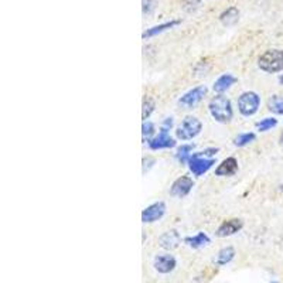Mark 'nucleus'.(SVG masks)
<instances>
[{"label":"nucleus","mask_w":283,"mask_h":283,"mask_svg":"<svg viewBox=\"0 0 283 283\" xmlns=\"http://www.w3.org/2000/svg\"><path fill=\"white\" fill-rule=\"evenodd\" d=\"M210 112H211L212 118L218 120L221 123L229 122L232 118V108H231V102L225 96L218 95L210 102Z\"/></svg>","instance_id":"1"},{"label":"nucleus","mask_w":283,"mask_h":283,"mask_svg":"<svg viewBox=\"0 0 283 283\" xmlns=\"http://www.w3.org/2000/svg\"><path fill=\"white\" fill-rule=\"evenodd\" d=\"M259 68L266 72H277L283 70V51L280 50H269L260 55Z\"/></svg>","instance_id":"2"},{"label":"nucleus","mask_w":283,"mask_h":283,"mask_svg":"<svg viewBox=\"0 0 283 283\" xmlns=\"http://www.w3.org/2000/svg\"><path fill=\"white\" fill-rule=\"evenodd\" d=\"M217 152H218L217 149H208L205 152H201V153H197L193 158H190V170L196 176L204 174L214 165V160L212 159H205V156L207 155H214Z\"/></svg>","instance_id":"3"},{"label":"nucleus","mask_w":283,"mask_h":283,"mask_svg":"<svg viewBox=\"0 0 283 283\" xmlns=\"http://www.w3.org/2000/svg\"><path fill=\"white\" fill-rule=\"evenodd\" d=\"M200 132H201V122L194 116H187L183 120L180 127L177 129L176 134L181 140H189V139L196 137Z\"/></svg>","instance_id":"4"},{"label":"nucleus","mask_w":283,"mask_h":283,"mask_svg":"<svg viewBox=\"0 0 283 283\" xmlns=\"http://www.w3.org/2000/svg\"><path fill=\"white\" fill-rule=\"evenodd\" d=\"M259 103V96L255 94V92H244V94L239 96V99H238V108H239V112L242 115L249 116V115H253L258 110Z\"/></svg>","instance_id":"5"},{"label":"nucleus","mask_w":283,"mask_h":283,"mask_svg":"<svg viewBox=\"0 0 283 283\" xmlns=\"http://www.w3.org/2000/svg\"><path fill=\"white\" fill-rule=\"evenodd\" d=\"M205 94H207V88L197 87V88H194V89L189 91V92H187L186 95H183L179 102H180V105H183V106L191 108V106H194L196 103L200 102Z\"/></svg>","instance_id":"6"},{"label":"nucleus","mask_w":283,"mask_h":283,"mask_svg":"<svg viewBox=\"0 0 283 283\" xmlns=\"http://www.w3.org/2000/svg\"><path fill=\"white\" fill-rule=\"evenodd\" d=\"M193 186H194V183L193 180L187 177V176H183L180 179H177V180L174 181L173 186H172V196L174 197H184L187 196L190 193V190L193 189Z\"/></svg>","instance_id":"7"},{"label":"nucleus","mask_w":283,"mask_h":283,"mask_svg":"<svg viewBox=\"0 0 283 283\" xmlns=\"http://www.w3.org/2000/svg\"><path fill=\"white\" fill-rule=\"evenodd\" d=\"M165 211V203H155L142 212V220H143V222H155V221H158L159 218L163 217Z\"/></svg>","instance_id":"8"},{"label":"nucleus","mask_w":283,"mask_h":283,"mask_svg":"<svg viewBox=\"0 0 283 283\" xmlns=\"http://www.w3.org/2000/svg\"><path fill=\"white\" fill-rule=\"evenodd\" d=\"M150 148L153 150L158 149H163V148H174L176 146V142L169 136V132L167 130H163L159 133V136H156L153 140H150Z\"/></svg>","instance_id":"9"},{"label":"nucleus","mask_w":283,"mask_h":283,"mask_svg":"<svg viewBox=\"0 0 283 283\" xmlns=\"http://www.w3.org/2000/svg\"><path fill=\"white\" fill-rule=\"evenodd\" d=\"M180 235H179V232L177 231H167L166 234L160 236V239H159V244L162 248H165V249H174V248H177L179 244H180Z\"/></svg>","instance_id":"10"},{"label":"nucleus","mask_w":283,"mask_h":283,"mask_svg":"<svg viewBox=\"0 0 283 283\" xmlns=\"http://www.w3.org/2000/svg\"><path fill=\"white\" fill-rule=\"evenodd\" d=\"M176 266V259L172 255H159L155 259V267L160 273H169Z\"/></svg>","instance_id":"11"},{"label":"nucleus","mask_w":283,"mask_h":283,"mask_svg":"<svg viewBox=\"0 0 283 283\" xmlns=\"http://www.w3.org/2000/svg\"><path fill=\"white\" fill-rule=\"evenodd\" d=\"M242 228V221L241 220H228L225 221L222 225H221L218 231H217V235L218 236H228V235H232V234H235L238 232L239 229Z\"/></svg>","instance_id":"12"},{"label":"nucleus","mask_w":283,"mask_h":283,"mask_svg":"<svg viewBox=\"0 0 283 283\" xmlns=\"http://www.w3.org/2000/svg\"><path fill=\"white\" fill-rule=\"evenodd\" d=\"M236 169H238V163H236L235 159L228 158L218 166V169L215 170V174L217 176H231V174L235 173Z\"/></svg>","instance_id":"13"},{"label":"nucleus","mask_w":283,"mask_h":283,"mask_svg":"<svg viewBox=\"0 0 283 283\" xmlns=\"http://www.w3.org/2000/svg\"><path fill=\"white\" fill-rule=\"evenodd\" d=\"M235 81L236 79L234 78L232 75L225 74V75H222V77H220V78L215 81V84H214V91H217V92H224V91H227Z\"/></svg>","instance_id":"14"},{"label":"nucleus","mask_w":283,"mask_h":283,"mask_svg":"<svg viewBox=\"0 0 283 283\" xmlns=\"http://www.w3.org/2000/svg\"><path fill=\"white\" fill-rule=\"evenodd\" d=\"M238 17H239V12L236 8H229L228 10H225L222 15L220 16V20L222 22V24L225 26H232L238 22Z\"/></svg>","instance_id":"15"},{"label":"nucleus","mask_w":283,"mask_h":283,"mask_svg":"<svg viewBox=\"0 0 283 283\" xmlns=\"http://www.w3.org/2000/svg\"><path fill=\"white\" fill-rule=\"evenodd\" d=\"M180 23V22H177V20H173V22H169V23H165V24H160V26H156V27H152L149 30H146V32L143 33V39H149V37H153V36H156L159 33L165 32L167 29H172L174 26H177V24Z\"/></svg>","instance_id":"16"},{"label":"nucleus","mask_w":283,"mask_h":283,"mask_svg":"<svg viewBox=\"0 0 283 283\" xmlns=\"http://www.w3.org/2000/svg\"><path fill=\"white\" fill-rule=\"evenodd\" d=\"M267 106H269V110H272V112H275V113L282 115L283 96H280V95H273V96H270L269 101H267Z\"/></svg>","instance_id":"17"},{"label":"nucleus","mask_w":283,"mask_h":283,"mask_svg":"<svg viewBox=\"0 0 283 283\" xmlns=\"http://www.w3.org/2000/svg\"><path fill=\"white\" fill-rule=\"evenodd\" d=\"M234 256H235V251H234V248H224V249H221L220 253H218V260H217V263L218 265H227L228 262L234 259Z\"/></svg>","instance_id":"18"},{"label":"nucleus","mask_w":283,"mask_h":283,"mask_svg":"<svg viewBox=\"0 0 283 283\" xmlns=\"http://www.w3.org/2000/svg\"><path fill=\"white\" fill-rule=\"evenodd\" d=\"M186 242L190 245V246H193V248H200V246H204L210 242V238L205 235L204 232H200L198 235L193 236V238H187L186 239Z\"/></svg>","instance_id":"19"},{"label":"nucleus","mask_w":283,"mask_h":283,"mask_svg":"<svg viewBox=\"0 0 283 283\" xmlns=\"http://www.w3.org/2000/svg\"><path fill=\"white\" fill-rule=\"evenodd\" d=\"M191 150H193V146H191V145H184V146H181L180 149H179V152H177V160L180 162L181 165L189 160L190 152H191Z\"/></svg>","instance_id":"20"},{"label":"nucleus","mask_w":283,"mask_h":283,"mask_svg":"<svg viewBox=\"0 0 283 283\" xmlns=\"http://www.w3.org/2000/svg\"><path fill=\"white\" fill-rule=\"evenodd\" d=\"M255 139V134L253 133H245V134H239L235 139V145L236 146H245L248 143H251L252 140Z\"/></svg>","instance_id":"21"},{"label":"nucleus","mask_w":283,"mask_h":283,"mask_svg":"<svg viewBox=\"0 0 283 283\" xmlns=\"http://www.w3.org/2000/svg\"><path fill=\"white\" fill-rule=\"evenodd\" d=\"M153 108H155V102L152 101V99H146L145 102H143V112H142V118L143 119H148L149 118V115L153 112Z\"/></svg>","instance_id":"22"},{"label":"nucleus","mask_w":283,"mask_h":283,"mask_svg":"<svg viewBox=\"0 0 283 283\" xmlns=\"http://www.w3.org/2000/svg\"><path fill=\"white\" fill-rule=\"evenodd\" d=\"M275 125H276V119L267 118V119H263L262 122L258 123V129H259L260 132H265V130H269L270 127H273Z\"/></svg>","instance_id":"23"},{"label":"nucleus","mask_w":283,"mask_h":283,"mask_svg":"<svg viewBox=\"0 0 283 283\" xmlns=\"http://www.w3.org/2000/svg\"><path fill=\"white\" fill-rule=\"evenodd\" d=\"M142 129H143V132H142L143 133V140H146V137H150L155 132V125L152 122H145Z\"/></svg>","instance_id":"24"},{"label":"nucleus","mask_w":283,"mask_h":283,"mask_svg":"<svg viewBox=\"0 0 283 283\" xmlns=\"http://www.w3.org/2000/svg\"><path fill=\"white\" fill-rule=\"evenodd\" d=\"M279 81H280V84H282V85H283V75H282V77H280V78H279Z\"/></svg>","instance_id":"25"},{"label":"nucleus","mask_w":283,"mask_h":283,"mask_svg":"<svg viewBox=\"0 0 283 283\" xmlns=\"http://www.w3.org/2000/svg\"><path fill=\"white\" fill-rule=\"evenodd\" d=\"M272 283H277V282H272Z\"/></svg>","instance_id":"26"}]
</instances>
